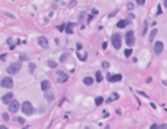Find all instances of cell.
Instances as JSON below:
<instances>
[{"label":"cell","mask_w":167,"mask_h":129,"mask_svg":"<svg viewBox=\"0 0 167 129\" xmlns=\"http://www.w3.org/2000/svg\"><path fill=\"white\" fill-rule=\"evenodd\" d=\"M125 41H126V45L129 48H133V45L136 44V37H134V31L129 30L127 33L125 34Z\"/></svg>","instance_id":"obj_1"},{"label":"cell","mask_w":167,"mask_h":129,"mask_svg":"<svg viewBox=\"0 0 167 129\" xmlns=\"http://www.w3.org/2000/svg\"><path fill=\"white\" fill-rule=\"evenodd\" d=\"M21 67H22L21 61H18V63H12V64H10V65L7 67V73H8V75H15V73H18V72L21 71Z\"/></svg>","instance_id":"obj_2"},{"label":"cell","mask_w":167,"mask_h":129,"mask_svg":"<svg viewBox=\"0 0 167 129\" xmlns=\"http://www.w3.org/2000/svg\"><path fill=\"white\" fill-rule=\"evenodd\" d=\"M21 110H22V112H23L26 115H31L33 113H34V107H33V105H31L29 101H26V102H23V103H22Z\"/></svg>","instance_id":"obj_3"},{"label":"cell","mask_w":167,"mask_h":129,"mask_svg":"<svg viewBox=\"0 0 167 129\" xmlns=\"http://www.w3.org/2000/svg\"><path fill=\"white\" fill-rule=\"evenodd\" d=\"M111 44L112 46L115 48V49H119V48L122 46V37L119 33H114L111 37Z\"/></svg>","instance_id":"obj_4"},{"label":"cell","mask_w":167,"mask_h":129,"mask_svg":"<svg viewBox=\"0 0 167 129\" xmlns=\"http://www.w3.org/2000/svg\"><path fill=\"white\" fill-rule=\"evenodd\" d=\"M56 80L59 81V83H66L69 80V75L66 73L64 71H56Z\"/></svg>","instance_id":"obj_5"},{"label":"cell","mask_w":167,"mask_h":129,"mask_svg":"<svg viewBox=\"0 0 167 129\" xmlns=\"http://www.w3.org/2000/svg\"><path fill=\"white\" fill-rule=\"evenodd\" d=\"M12 86H14V81L10 76H4L1 79V87L3 88H12Z\"/></svg>","instance_id":"obj_6"},{"label":"cell","mask_w":167,"mask_h":129,"mask_svg":"<svg viewBox=\"0 0 167 129\" xmlns=\"http://www.w3.org/2000/svg\"><path fill=\"white\" fill-rule=\"evenodd\" d=\"M21 103L17 101V99H14V101L11 102V103H8V110H10V113H17L18 109H21Z\"/></svg>","instance_id":"obj_7"},{"label":"cell","mask_w":167,"mask_h":129,"mask_svg":"<svg viewBox=\"0 0 167 129\" xmlns=\"http://www.w3.org/2000/svg\"><path fill=\"white\" fill-rule=\"evenodd\" d=\"M163 49H164V44L162 42V41L155 42V45H153V52H155V54H162Z\"/></svg>","instance_id":"obj_8"},{"label":"cell","mask_w":167,"mask_h":129,"mask_svg":"<svg viewBox=\"0 0 167 129\" xmlns=\"http://www.w3.org/2000/svg\"><path fill=\"white\" fill-rule=\"evenodd\" d=\"M12 101H14V94L12 92H7V94H4L1 97V102L3 103H11Z\"/></svg>","instance_id":"obj_9"},{"label":"cell","mask_w":167,"mask_h":129,"mask_svg":"<svg viewBox=\"0 0 167 129\" xmlns=\"http://www.w3.org/2000/svg\"><path fill=\"white\" fill-rule=\"evenodd\" d=\"M107 80L108 81H119V80H122V75L121 73H118V75H112V73H107Z\"/></svg>","instance_id":"obj_10"},{"label":"cell","mask_w":167,"mask_h":129,"mask_svg":"<svg viewBox=\"0 0 167 129\" xmlns=\"http://www.w3.org/2000/svg\"><path fill=\"white\" fill-rule=\"evenodd\" d=\"M37 44H38V46H41L42 49H47V48H48V40H47L45 37H38Z\"/></svg>","instance_id":"obj_11"},{"label":"cell","mask_w":167,"mask_h":129,"mask_svg":"<svg viewBox=\"0 0 167 129\" xmlns=\"http://www.w3.org/2000/svg\"><path fill=\"white\" fill-rule=\"evenodd\" d=\"M40 87H41V90L44 92H47L49 88H51V81H49V80H42L41 84H40Z\"/></svg>","instance_id":"obj_12"},{"label":"cell","mask_w":167,"mask_h":129,"mask_svg":"<svg viewBox=\"0 0 167 129\" xmlns=\"http://www.w3.org/2000/svg\"><path fill=\"white\" fill-rule=\"evenodd\" d=\"M127 23H130L127 19H121L119 22H116V27H118V29H125V27L127 26Z\"/></svg>","instance_id":"obj_13"},{"label":"cell","mask_w":167,"mask_h":129,"mask_svg":"<svg viewBox=\"0 0 167 129\" xmlns=\"http://www.w3.org/2000/svg\"><path fill=\"white\" fill-rule=\"evenodd\" d=\"M156 35H157V29H152V30L149 31V42H153L155 38H156Z\"/></svg>","instance_id":"obj_14"},{"label":"cell","mask_w":167,"mask_h":129,"mask_svg":"<svg viewBox=\"0 0 167 129\" xmlns=\"http://www.w3.org/2000/svg\"><path fill=\"white\" fill-rule=\"evenodd\" d=\"M94 83V79L92 76H86V78H84V84L85 86H92Z\"/></svg>","instance_id":"obj_15"},{"label":"cell","mask_w":167,"mask_h":129,"mask_svg":"<svg viewBox=\"0 0 167 129\" xmlns=\"http://www.w3.org/2000/svg\"><path fill=\"white\" fill-rule=\"evenodd\" d=\"M73 31H74V23L69 22V23H67V27H66V33L67 34H73Z\"/></svg>","instance_id":"obj_16"},{"label":"cell","mask_w":167,"mask_h":129,"mask_svg":"<svg viewBox=\"0 0 167 129\" xmlns=\"http://www.w3.org/2000/svg\"><path fill=\"white\" fill-rule=\"evenodd\" d=\"M45 99H47V102H52L53 99H55V95H53V92H48V91H47V92H45Z\"/></svg>","instance_id":"obj_17"},{"label":"cell","mask_w":167,"mask_h":129,"mask_svg":"<svg viewBox=\"0 0 167 129\" xmlns=\"http://www.w3.org/2000/svg\"><path fill=\"white\" fill-rule=\"evenodd\" d=\"M103 102H104V98H103V97H96V98H94V105L96 106H100Z\"/></svg>","instance_id":"obj_18"},{"label":"cell","mask_w":167,"mask_h":129,"mask_svg":"<svg viewBox=\"0 0 167 129\" xmlns=\"http://www.w3.org/2000/svg\"><path fill=\"white\" fill-rule=\"evenodd\" d=\"M94 80L97 81V83H100V81L103 80V75H101V72H100V71L96 72V75H94Z\"/></svg>","instance_id":"obj_19"},{"label":"cell","mask_w":167,"mask_h":129,"mask_svg":"<svg viewBox=\"0 0 167 129\" xmlns=\"http://www.w3.org/2000/svg\"><path fill=\"white\" fill-rule=\"evenodd\" d=\"M66 27H67V23H62L58 26V30L60 31V33H63V31H66Z\"/></svg>","instance_id":"obj_20"},{"label":"cell","mask_w":167,"mask_h":129,"mask_svg":"<svg viewBox=\"0 0 167 129\" xmlns=\"http://www.w3.org/2000/svg\"><path fill=\"white\" fill-rule=\"evenodd\" d=\"M77 57H78V58H80V60L81 61H85V60H86V57H88V56H86V53H77Z\"/></svg>","instance_id":"obj_21"},{"label":"cell","mask_w":167,"mask_h":129,"mask_svg":"<svg viewBox=\"0 0 167 129\" xmlns=\"http://www.w3.org/2000/svg\"><path fill=\"white\" fill-rule=\"evenodd\" d=\"M47 64H48L49 68H56V67H58V64H56L53 60H48V63H47Z\"/></svg>","instance_id":"obj_22"},{"label":"cell","mask_w":167,"mask_h":129,"mask_svg":"<svg viewBox=\"0 0 167 129\" xmlns=\"http://www.w3.org/2000/svg\"><path fill=\"white\" fill-rule=\"evenodd\" d=\"M34 69H36V64H34V63H29V72H30V73H33V72H34Z\"/></svg>","instance_id":"obj_23"},{"label":"cell","mask_w":167,"mask_h":129,"mask_svg":"<svg viewBox=\"0 0 167 129\" xmlns=\"http://www.w3.org/2000/svg\"><path fill=\"white\" fill-rule=\"evenodd\" d=\"M14 121H15V122H18V124H22V125L25 124V120L22 118V117H15Z\"/></svg>","instance_id":"obj_24"},{"label":"cell","mask_w":167,"mask_h":129,"mask_svg":"<svg viewBox=\"0 0 167 129\" xmlns=\"http://www.w3.org/2000/svg\"><path fill=\"white\" fill-rule=\"evenodd\" d=\"M67 58H69V54H67V53H63V56H60V63H64Z\"/></svg>","instance_id":"obj_25"},{"label":"cell","mask_w":167,"mask_h":129,"mask_svg":"<svg viewBox=\"0 0 167 129\" xmlns=\"http://www.w3.org/2000/svg\"><path fill=\"white\" fill-rule=\"evenodd\" d=\"M19 60H21V61H29V56H26V54H21V56H19Z\"/></svg>","instance_id":"obj_26"},{"label":"cell","mask_w":167,"mask_h":129,"mask_svg":"<svg viewBox=\"0 0 167 129\" xmlns=\"http://www.w3.org/2000/svg\"><path fill=\"white\" fill-rule=\"evenodd\" d=\"M132 53H133L132 48H129V49H126V50H125V53H123V54H125L126 57H129V56H130V54H132Z\"/></svg>","instance_id":"obj_27"},{"label":"cell","mask_w":167,"mask_h":129,"mask_svg":"<svg viewBox=\"0 0 167 129\" xmlns=\"http://www.w3.org/2000/svg\"><path fill=\"white\" fill-rule=\"evenodd\" d=\"M75 6H77V1H75V0H73V1H70V3H69V8H74Z\"/></svg>","instance_id":"obj_28"},{"label":"cell","mask_w":167,"mask_h":129,"mask_svg":"<svg viewBox=\"0 0 167 129\" xmlns=\"http://www.w3.org/2000/svg\"><path fill=\"white\" fill-rule=\"evenodd\" d=\"M84 19H85V12L82 11V12L80 14V16H78V20H80V22H82Z\"/></svg>","instance_id":"obj_29"},{"label":"cell","mask_w":167,"mask_h":129,"mask_svg":"<svg viewBox=\"0 0 167 129\" xmlns=\"http://www.w3.org/2000/svg\"><path fill=\"white\" fill-rule=\"evenodd\" d=\"M101 67H103V68H108V67H110V63H108V61H103V63H101Z\"/></svg>","instance_id":"obj_30"},{"label":"cell","mask_w":167,"mask_h":129,"mask_svg":"<svg viewBox=\"0 0 167 129\" xmlns=\"http://www.w3.org/2000/svg\"><path fill=\"white\" fill-rule=\"evenodd\" d=\"M162 12H163V11H162V6H160V4H157V11H156V15H160Z\"/></svg>","instance_id":"obj_31"},{"label":"cell","mask_w":167,"mask_h":129,"mask_svg":"<svg viewBox=\"0 0 167 129\" xmlns=\"http://www.w3.org/2000/svg\"><path fill=\"white\" fill-rule=\"evenodd\" d=\"M116 14H118V10H114V11H112V12H110V15H108V18H112V16H115Z\"/></svg>","instance_id":"obj_32"},{"label":"cell","mask_w":167,"mask_h":129,"mask_svg":"<svg viewBox=\"0 0 167 129\" xmlns=\"http://www.w3.org/2000/svg\"><path fill=\"white\" fill-rule=\"evenodd\" d=\"M91 14H92V15H97V14H99V10H97V8H92V10H91Z\"/></svg>","instance_id":"obj_33"},{"label":"cell","mask_w":167,"mask_h":129,"mask_svg":"<svg viewBox=\"0 0 167 129\" xmlns=\"http://www.w3.org/2000/svg\"><path fill=\"white\" fill-rule=\"evenodd\" d=\"M146 29H148V23H146V22H145V23H144V30H143V35H145V34H146Z\"/></svg>","instance_id":"obj_34"},{"label":"cell","mask_w":167,"mask_h":129,"mask_svg":"<svg viewBox=\"0 0 167 129\" xmlns=\"http://www.w3.org/2000/svg\"><path fill=\"white\" fill-rule=\"evenodd\" d=\"M133 8H134V3H129V4H127V10H129V11H132Z\"/></svg>","instance_id":"obj_35"},{"label":"cell","mask_w":167,"mask_h":129,"mask_svg":"<svg viewBox=\"0 0 167 129\" xmlns=\"http://www.w3.org/2000/svg\"><path fill=\"white\" fill-rule=\"evenodd\" d=\"M3 120H10V115H8V113H3Z\"/></svg>","instance_id":"obj_36"},{"label":"cell","mask_w":167,"mask_h":129,"mask_svg":"<svg viewBox=\"0 0 167 129\" xmlns=\"http://www.w3.org/2000/svg\"><path fill=\"white\" fill-rule=\"evenodd\" d=\"M136 3L138 6H143V4H145V0H136Z\"/></svg>","instance_id":"obj_37"},{"label":"cell","mask_w":167,"mask_h":129,"mask_svg":"<svg viewBox=\"0 0 167 129\" xmlns=\"http://www.w3.org/2000/svg\"><path fill=\"white\" fill-rule=\"evenodd\" d=\"M149 129H159V125H157V124H152Z\"/></svg>","instance_id":"obj_38"},{"label":"cell","mask_w":167,"mask_h":129,"mask_svg":"<svg viewBox=\"0 0 167 129\" xmlns=\"http://www.w3.org/2000/svg\"><path fill=\"white\" fill-rule=\"evenodd\" d=\"M159 129H167V124H160Z\"/></svg>","instance_id":"obj_39"},{"label":"cell","mask_w":167,"mask_h":129,"mask_svg":"<svg viewBox=\"0 0 167 129\" xmlns=\"http://www.w3.org/2000/svg\"><path fill=\"white\" fill-rule=\"evenodd\" d=\"M133 18H134V15H133L132 12H129V15H127V20H132Z\"/></svg>","instance_id":"obj_40"},{"label":"cell","mask_w":167,"mask_h":129,"mask_svg":"<svg viewBox=\"0 0 167 129\" xmlns=\"http://www.w3.org/2000/svg\"><path fill=\"white\" fill-rule=\"evenodd\" d=\"M101 46H103V49H107V46H108L107 41H103V45H101Z\"/></svg>","instance_id":"obj_41"},{"label":"cell","mask_w":167,"mask_h":129,"mask_svg":"<svg viewBox=\"0 0 167 129\" xmlns=\"http://www.w3.org/2000/svg\"><path fill=\"white\" fill-rule=\"evenodd\" d=\"M77 49H78V50H81V49H82V44H80V42H77Z\"/></svg>","instance_id":"obj_42"},{"label":"cell","mask_w":167,"mask_h":129,"mask_svg":"<svg viewBox=\"0 0 167 129\" xmlns=\"http://www.w3.org/2000/svg\"><path fill=\"white\" fill-rule=\"evenodd\" d=\"M112 98H114V99H118V98H119V95L116 94V92H114V94H112Z\"/></svg>","instance_id":"obj_43"},{"label":"cell","mask_w":167,"mask_h":129,"mask_svg":"<svg viewBox=\"0 0 167 129\" xmlns=\"http://www.w3.org/2000/svg\"><path fill=\"white\" fill-rule=\"evenodd\" d=\"M93 16H94V15H92V14H91V15H89V16H88V19H86V20H88V22H91V20L93 19Z\"/></svg>","instance_id":"obj_44"},{"label":"cell","mask_w":167,"mask_h":129,"mask_svg":"<svg viewBox=\"0 0 167 129\" xmlns=\"http://www.w3.org/2000/svg\"><path fill=\"white\" fill-rule=\"evenodd\" d=\"M1 61H6V53H1Z\"/></svg>","instance_id":"obj_45"},{"label":"cell","mask_w":167,"mask_h":129,"mask_svg":"<svg viewBox=\"0 0 167 129\" xmlns=\"http://www.w3.org/2000/svg\"><path fill=\"white\" fill-rule=\"evenodd\" d=\"M0 129H8V128L6 125H1V126H0Z\"/></svg>","instance_id":"obj_46"},{"label":"cell","mask_w":167,"mask_h":129,"mask_svg":"<svg viewBox=\"0 0 167 129\" xmlns=\"http://www.w3.org/2000/svg\"><path fill=\"white\" fill-rule=\"evenodd\" d=\"M163 4H164V7L167 8V0H164V3H163Z\"/></svg>","instance_id":"obj_47"},{"label":"cell","mask_w":167,"mask_h":129,"mask_svg":"<svg viewBox=\"0 0 167 129\" xmlns=\"http://www.w3.org/2000/svg\"><path fill=\"white\" fill-rule=\"evenodd\" d=\"M23 129H29V128H23Z\"/></svg>","instance_id":"obj_48"}]
</instances>
